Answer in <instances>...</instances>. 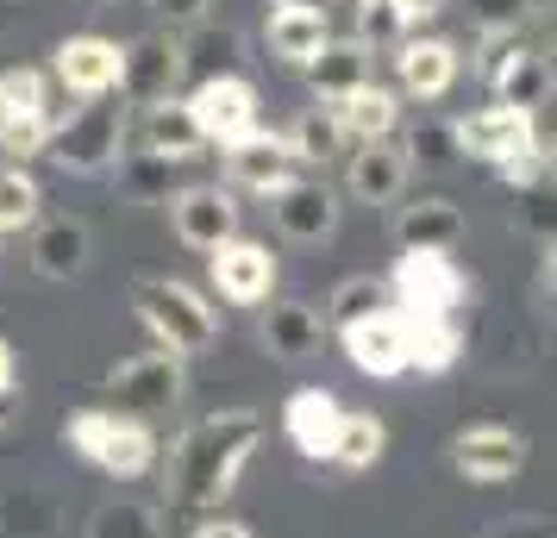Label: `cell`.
I'll return each mask as SVG.
<instances>
[{
	"label": "cell",
	"instance_id": "6da1fadb",
	"mask_svg": "<svg viewBox=\"0 0 557 538\" xmlns=\"http://www.w3.org/2000/svg\"><path fill=\"white\" fill-rule=\"evenodd\" d=\"M263 438V413L251 408H226L195 420L188 433L170 445V463H163V495H170V513L182 520H207V508H220L238 476H245V458Z\"/></svg>",
	"mask_w": 557,
	"mask_h": 538
},
{
	"label": "cell",
	"instance_id": "7a4b0ae2",
	"mask_svg": "<svg viewBox=\"0 0 557 538\" xmlns=\"http://www.w3.org/2000/svg\"><path fill=\"white\" fill-rule=\"evenodd\" d=\"M132 145V107L120 95H101V101L82 107H57V132H51V163L63 176H107L120 170V157Z\"/></svg>",
	"mask_w": 557,
	"mask_h": 538
},
{
	"label": "cell",
	"instance_id": "3957f363",
	"mask_svg": "<svg viewBox=\"0 0 557 538\" xmlns=\"http://www.w3.org/2000/svg\"><path fill=\"white\" fill-rule=\"evenodd\" d=\"M63 445L76 451L82 463H95L101 476L113 483H138V476H151L157 470V433L145 420H126V413L113 408H82L63 420Z\"/></svg>",
	"mask_w": 557,
	"mask_h": 538
},
{
	"label": "cell",
	"instance_id": "277c9868",
	"mask_svg": "<svg viewBox=\"0 0 557 538\" xmlns=\"http://www.w3.org/2000/svg\"><path fill=\"white\" fill-rule=\"evenodd\" d=\"M457 132V157H476L488 163L507 188H520L545 170V151H539V132H532V113L527 107H482L470 120H451Z\"/></svg>",
	"mask_w": 557,
	"mask_h": 538
},
{
	"label": "cell",
	"instance_id": "5b68a950",
	"mask_svg": "<svg viewBox=\"0 0 557 538\" xmlns=\"http://www.w3.org/2000/svg\"><path fill=\"white\" fill-rule=\"evenodd\" d=\"M132 308L157 333V345L176 351V358H201L207 345L220 338V313L207 308L188 283H176V276H138L132 283Z\"/></svg>",
	"mask_w": 557,
	"mask_h": 538
},
{
	"label": "cell",
	"instance_id": "8992f818",
	"mask_svg": "<svg viewBox=\"0 0 557 538\" xmlns=\"http://www.w3.org/2000/svg\"><path fill=\"white\" fill-rule=\"evenodd\" d=\"M182 388H188L182 383V358L163 351V345H151V351H138V358L107 370V401H113V413L145 420V426L182 408Z\"/></svg>",
	"mask_w": 557,
	"mask_h": 538
},
{
	"label": "cell",
	"instance_id": "52a82bcc",
	"mask_svg": "<svg viewBox=\"0 0 557 538\" xmlns=\"http://www.w3.org/2000/svg\"><path fill=\"white\" fill-rule=\"evenodd\" d=\"M388 295H395L401 313H445V320H457V301L470 295V283L451 263V251H401L395 276H388Z\"/></svg>",
	"mask_w": 557,
	"mask_h": 538
},
{
	"label": "cell",
	"instance_id": "ba28073f",
	"mask_svg": "<svg viewBox=\"0 0 557 538\" xmlns=\"http://www.w3.org/2000/svg\"><path fill=\"white\" fill-rule=\"evenodd\" d=\"M176 82H182V38L176 32H145V38L120 45V101L126 107L176 101Z\"/></svg>",
	"mask_w": 557,
	"mask_h": 538
},
{
	"label": "cell",
	"instance_id": "9c48e42d",
	"mask_svg": "<svg viewBox=\"0 0 557 538\" xmlns=\"http://www.w3.org/2000/svg\"><path fill=\"white\" fill-rule=\"evenodd\" d=\"M170 226L188 251H220L226 238H238V201H232V188L220 182H188L176 188V201H170Z\"/></svg>",
	"mask_w": 557,
	"mask_h": 538
},
{
	"label": "cell",
	"instance_id": "30bf717a",
	"mask_svg": "<svg viewBox=\"0 0 557 538\" xmlns=\"http://www.w3.org/2000/svg\"><path fill=\"white\" fill-rule=\"evenodd\" d=\"M188 113H195V126H201L207 145H238V138H251L257 132V88L245 76H213V82H195V95H188Z\"/></svg>",
	"mask_w": 557,
	"mask_h": 538
},
{
	"label": "cell",
	"instance_id": "8fae6325",
	"mask_svg": "<svg viewBox=\"0 0 557 538\" xmlns=\"http://www.w3.org/2000/svg\"><path fill=\"white\" fill-rule=\"evenodd\" d=\"M270 220L288 245H326L338 232V195L320 176H295L270 195Z\"/></svg>",
	"mask_w": 557,
	"mask_h": 538
},
{
	"label": "cell",
	"instance_id": "7c38bea8",
	"mask_svg": "<svg viewBox=\"0 0 557 538\" xmlns=\"http://www.w3.org/2000/svg\"><path fill=\"white\" fill-rule=\"evenodd\" d=\"M51 76L63 82V95H76V101L120 95V45H113V38H95V32L63 38L51 51Z\"/></svg>",
	"mask_w": 557,
	"mask_h": 538
},
{
	"label": "cell",
	"instance_id": "4fadbf2b",
	"mask_svg": "<svg viewBox=\"0 0 557 538\" xmlns=\"http://www.w3.org/2000/svg\"><path fill=\"white\" fill-rule=\"evenodd\" d=\"M207 276L220 288V301L257 308V301H270V288H276V257H270V245H257V238H226L220 251L207 257Z\"/></svg>",
	"mask_w": 557,
	"mask_h": 538
},
{
	"label": "cell",
	"instance_id": "5bb4252c",
	"mask_svg": "<svg viewBox=\"0 0 557 538\" xmlns=\"http://www.w3.org/2000/svg\"><path fill=\"white\" fill-rule=\"evenodd\" d=\"M451 463L457 476H470V483H513L520 470H527V438L513 433V426H470V433L451 438Z\"/></svg>",
	"mask_w": 557,
	"mask_h": 538
},
{
	"label": "cell",
	"instance_id": "9a60e30c",
	"mask_svg": "<svg viewBox=\"0 0 557 538\" xmlns=\"http://www.w3.org/2000/svg\"><path fill=\"white\" fill-rule=\"evenodd\" d=\"M338 345L351 358L357 376H376V383H395L407 376V333H401V313H370L357 326H338Z\"/></svg>",
	"mask_w": 557,
	"mask_h": 538
},
{
	"label": "cell",
	"instance_id": "2e32d148",
	"mask_svg": "<svg viewBox=\"0 0 557 538\" xmlns=\"http://www.w3.org/2000/svg\"><path fill=\"white\" fill-rule=\"evenodd\" d=\"M226 176L232 188H251V195H276L282 182H295V157H288V138L282 132H263L257 126L251 138H238V145H226Z\"/></svg>",
	"mask_w": 557,
	"mask_h": 538
},
{
	"label": "cell",
	"instance_id": "e0dca14e",
	"mask_svg": "<svg viewBox=\"0 0 557 538\" xmlns=\"http://www.w3.org/2000/svg\"><path fill=\"white\" fill-rule=\"evenodd\" d=\"M407 151L395 145V138H376V145H357L351 157H345V188H351V201L363 207H388V201H401V188H407Z\"/></svg>",
	"mask_w": 557,
	"mask_h": 538
},
{
	"label": "cell",
	"instance_id": "ac0fdd59",
	"mask_svg": "<svg viewBox=\"0 0 557 538\" xmlns=\"http://www.w3.org/2000/svg\"><path fill=\"white\" fill-rule=\"evenodd\" d=\"M345 426V408H338V395L332 388H295L288 395V408H282V433L288 445L301 451V458H332V438Z\"/></svg>",
	"mask_w": 557,
	"mask_h": 538
},
{
	"label": "cell",
	"instance_id": "d6986e66",
	"mask_svg": "<svg viewBox=\"0 0 557 538\" xmlns=\"http://www.w3.org/2000/svg\"><path fill=\"white\" fill-rule=\"evenodd\" d=\"M32 270H38L45 283H76L82 270H88V226L70 220V213L38 220V226H32Z\"/></svg>",
	"mask_w": 557,
	"mask_h": 538
},
{
	"label": "cell",
	"instance_id": "ffe728a7",
	"mask_svg": "<svg viewBox=\"0 0 557 538\" xmlns=\"http://www.w3.org/2000/svg\"><path fill=\"white\" fill-rule=\"evenodd\" d=\"M138 151H151V157H170V163H201L207 151V138L201 126H195V113H188V101H157L145 107V120H138Z\"/></svg>",
	"mask_w": 557,
	"mask_h": 538
},
{
	"label": "cell",
	"instance_id": "44dd1931",
	"mask_svg": "<svg viewBox=\"0 0 557 538\" xmlns=\"http://www.w3.org/2000/svg\"><path fill=\"white\" fill-rule=\"evenodd\" d=\"M401 333H407V370H420V376H445L463 358V326L445 320V313H401Z\"/></svg>",
	"mask_w": 557,
	"mask_h": 538
},
{
	"label": "cell",
	"instance_id": "7402d4cb",
	"mask_svg": "<svg viewBox=\"0 0 557 538\" xmlns=\"http://www.w3.org/2000/svg\"><path fill=\"white\" fill-rule=\"evenodd\" d=\"M463 238V207L445 201V195H426L395 213V245L401 251H457Z\"/></svg>",
	"mask_w": 557,
	"mask_h": 538
},
{
	"label": "cell",
	"instance_id": "603a6c76",
	"mask_svg": "<svg viewBox=\"0 0 557 538\" xmlns=\"http://www.w3.org/2000/svg\"><path fill=\"white\" fill-rule=\"evenodd\" d=\"M326 45H332V32H326V13H320V7H301V0H276V7H270V51H276L282 63L307 70Z\"/></svg>",
	"mask_w": 557,
	"mask_h": 538
},
{
	"label": "cell",
	"instance_id": "cb8c5ba5",
	"mask_svg": "<svg viewBox=\"0 0 557 538\" xmlns=\"http://www.w3.org/2000/svg\"><path fill=\"white\" fill-rule=\"evenodd\" d=\"M307 82H313V101H345V95L376 82V57H370V45H357V38H338V45H326V51L307 63Z\"/></svg>",
	"mask_w": 557,
	"mask_h": 538
},
{
	"label": "cell",
	"instance_id": "d4e9b609",
	"mask_svg": "<svg viewBox=\"0 0 557 538\" xmlns=\"http://www.w3.org/2000/svg\"><path fill=\"white\" fill-rule=\"evenodd\" d=\"M395 76H401V88H407V95H420V101L451 95L457 45H445V38H407L401 51H395Z\"/></svg>",
	"mask_w": 557,
	"mask_h": 538
},
{
	"label": "cell",
	"instance_id": "484cf974",
	"mask_svg": "<svg viewBox=\"0 0 557 538\" xmlns=\"http://www.w3.org/2000/svg\"><path fill=\"white\" fill-rule=\"evenodd\" d=\"M326 338V313H313L307 301H276L263 313V351L276 363H307Z\"/></svg>",
	"mask_w": 557,
	"mask_h": 538
},
{
	"label": "cell",
	"instance_id": "4316f807",
	"mask_svg": "<svg viewBox=\"0 0 557 538\" xmlns=\"http://www.w3.org/2000/svg\"><path fill=\"white\" fill-rule=\"evenodd\" d=\"M326 107L338 113V126H345V138H351V145L395 138V126H401V95H395V88H382V82L357 88V95H345V101H326Z\"/></svg>",
	"mask_w": 557,
	"mask_h": 538
},
{
	"label": "cell",
	"instance_id": "83f0119b",
	"mask_svg": "<svg viewBox=\"0 0 557 538\" xmlns=\"http://www.w3.org/2000/svg\"><path fill=\"white\" fill-rule=\"evenodd\" d=\"M282 138H288L295 170H326V163H338V157H351V138H345V126H338V113H332L326 101H313Z\"/></svg>",
	"mask_w": 557,
	"mask_h": 538
},
{
	"label": "cell",
	"instance_id": "f1b7e54d",
	"mask_svg": "<svg viewBox=\"0 0 557 538\" xmlns=\"http://www.w3.org/2000/svg\"><path fill=\"white\" fill-rule=\"evenodd\" d=\"M552 88H557V76H552V57L539 51V45H527V38H520V45L507 51L502 76L488 82V95H495L502 107H527V113H532L539 101H545Z\"/></svg>",
	"mask_w": 557,
	"mask_h": 538
},
{
	"label": "cell",
	"instance_id": "f546056e",
	"mask_svg": "<svg viewBox=\"0 0 557 538\" xmlns=\"http://www.w3.org/2000/svg\"><path fill=\"white\" fill-rule=\"evenodd\" d=\"M0 538H63V513H57L51 488L38 483L0 488Z\"/></svg>",
	"mask_w": 557,
	"mask_h": 538
},
{
	"label": "cell",
	"instance_id": "4dcf8cb0",
	"mask_svg": "<svg viewBox=\"0 0 557 538\" xmlns=\"http://www.w3.org/2000/svg\"><path fill=\"white\" fill-rule=\"evenodd\" d=\"M182 38V76H195V82H213V76H238L232 63L245 57V38L232 26H188V32H176Z\"/></svg>",
	"mask_w": 557,
	"mask_h": 538
},
{
	"label": "cell",
	"instance_id": "1f68e13d",
	"mask_svg": "<svg viewBox=\"0 0 557 538\" xmlns=\"http://www.w3.org/2000/svg\"><path fill=\"white\" fill-rule=\"evenodd\" d=\"M382 451H388V426H382L376 413H345V426H338V438H332V458L338 470H351V476H363V470H376Z\"/></svg>",
	"mask_w": 557,
	"mask_h": 538
},
{
	"label": "cell",
	"instance_id": "d6a6232c",
	"mask_svg": "<svg viewBox=\"0 0 557 538\" xmlns=\"http://www.w3.org/2000/svg\"><path fill=\"white\" fill-rule=\"evenodd\" d=\"M176 170L182 163H170V157H151V151H132L120 157V188H126L138 207H170L176 201Z\"/></svg>",
	"mask_w": 557,
	"mask_h": 538
},
{
	"label": "cell",
	"instance_id": "836d02e7",
	"mask_svg": "<svg viewBox=\"0 0 557 538\" xmlns=\"http://www.w3.org/2000/svg\"><path fill=\"white\" fill-rule=\"evenodd\" d=\"M45 188L26 163H0V232H32L45 213Z\"/></svg>",
	"mask_w": 557,
	"mask_h": 538
},
{
	"label": "cell",
	"instance_id": "e575fe53",
	"mask_svg": "<svg viewBox=\"0 0 557 538\" xmlns=\"http://www.w3.org/2000/svg\"><path fill=\"white\" fill-rule=\"evenodd\" d=\"M395 308V295L382 276H345V283L326 295V320L332 326H357V320H370V313H388Z\"/></svg>",
	"mask_w": 557,
	"mask_h": 538
},
{
	"label": "cell",
	"instance_id": "d590c367",
	"mask_svg": "<svg viewBox=\"0 0 557 538\" xmlns=\"http://www.w3.org/2000/svg\"><path fill=\"white\" fill-rule=\"evenodd\" d=\"M513 226L532 232V238H545V245H557V176L552 170H539L532 182L513 188Z\"/></svg>",
	"mask_w": 557,
	"mask_h": 538
},
{
	"label": "cell",
	"instance_id": "8d00e7d4",
	"mask_svg": "<svg viewBox=\"0 0 557 538\" xmlns=\"http://www.w3.org/2000/svg\"><path fill=\"white\" fill-rule=\"evenodd\" d=\"M82 538H163V520L145 501H101L88 513V533Z\"/></svg>",
	"mask_w": 557,
	"mask_h": 538
},
{
	"label": "cell",
	"instance_id": "74e56055",
	"mask_svg": "<svg viewBox=\"0 0 557 538\" xmlns=\"http://www.w3.org/2000/svg\"><path fill=\"white\" fill-rule=\"evenodd\" d=\"M357 45H407V0H357Z\"/></svg>",
	"mask_w": 557,
	"mask_h": 538
},
{
	"label": "cell",
	"instance_id": "f35d334b",
	"mask_svg": "<svg viewBox=\"0 0 557 538\" xmlns=\"http://www.w3.org/2000/svg\"><path fill=\"white\" fill-rule=\"evenodd\" d=\"M51 132H57V107L51 113H0V151L13 163H26V157L51 151Z\"/></svg>",
	"mask_w": 557,
	"mask_h": 538
},
{
	"label": "cell",
	"instance_id": "ab89813d",
	"mask_svg": "<svg viewBox=\"0 0 557 538\" xmlns=\"http://www.w3.org/2000/svg\"><path fill=\"white\" fill-rule=\"evenodd\" d=\"M407 163H420V170H451L457 163V132L451 120H420V126L407 132Z\"/></svg>",
	"mask_w": 557,
	"mask_h": 538
},
{
	"label": "cell",
	"instance_id": "60d3db41",
	"mask_svg": "<svg viewBox=\"0 0 557 538\" xmlns=\"http://www.w3.org/2000/svg\"><path fill=\"white\" fill-rule=\"evenodd\" d=\"M0 113H51L45 70H0Z\"/></svg>",
	"mask_w": 557,
	"mask_h": 538
},
{
	"label": "cell",
	"instance_id": "b9f144b4",
	"mask_svg": "<svg viewBox=\"0 0 557 538\" xmlns=\"http://www.w3.org/2000/svg\"><path fill=\"white\" fill-rule=\"evenodd\" d=\"M532 0H463V13H470V26L476 38H502V32H520Z\"/></svg>",
	"mask_w": 557,
	"mask_h": 538
},
{
	"label": "cell",
	"instance_id": "7bdbcfd3",
	"mask_svg": "<svg viewBox=\"0 0 557 538\" xmlns=\"http://www.w3.org/2000/svg\"><path fill=\"white\" fill-rule=\"evenodd\" d=\"M482 538H557V520H539V513H520V520H502Z\"/></svg>",
	"mask_w": 557,
	"mask_h": 538
},
{
	"label": "cell",
	"instance_id": "ee69618b",
	"mask_svg": "<svg viewBox=\"0 0 557 538\" xmlns=\"http://www.w3.org/2000/svg\"><path fill=\"white\" fill-rule=\"evenodd\" d=\"M151 7H157V20H170V26L188 32V26H201V20H207V7H213V0H151Z\"/></svg>",
	"mask_w": 557,
	"mask_h": 538
},
{
	"label": "cell",
	"instance_id": "f6af8a7d",
	"mask_svg": "<svg viewBox=\"0 0 557 538\" xmlns=\"http://www.w3.org/2000/svg\"><path fill=\"white\" fill-rule=\"evenodd\" d=\"M195 538H257L245 520H226V513H207V520H195Z\"/></svg>",
	"mask_w": 557,
	"mask_h": 538
},
{
	"label": "cell",
	"instance_id": "bcb514c9",
	"mask_svg": "<svg viewBox=\"0 0 557 538\" xmlns=\"http://www.w3.org/2000/svg\"><path fill=\"white\" fill-rule=\"evenodd\" d=\"M539 51L557 57V0H545V7H539Z\"/></svg>",
	"mask_w": 557,
	"mask_h": 538
},
{
	"label": "cell",
	"instance_id": "7dc6e473",
	"mask_svg": "<svg viewBox=\"0 0 557 538\" xmlns=\"http://www.w3.org/2000/svg\"><path fill=\"white\" fill-rule=\"evenodd\" d=\"M20 388V358H13V345L0 338V395H13Z\"/></svg>",
	"mask_w": 557,
	"mask_h": 538
},
{
	"label": "cell",
	"instance_id": "c3c4849f",
	"mask_svg": "<svg viewBox=\"0 0 557 538\" xmlns=\"http://www.w3.org/2000/svg\"><path fill=\"white\" fill-rule=\"evenodd\" d=\"M438 13H445V0H407V26H426Z\"/></svg>",
	"mask_w": 557,
	"mask_h": 538
},
{
	"label": "cell",
	"instance_id": "681fc988",
	"mask_svg": "<svg viewBox=\"0 0 557 538\" xmlns=\"http://www.w3.org/2000/svg\"><path fill=\"white\" fill-rule=\"evenodd\" d=\"M545 288H552V301H557V245L545 251Z\"/></svg>",
	"mask_w": 557,
	"mask_h": 538
},
{
	"label": "cell",
	"instance_id": "f907efd6",
	"mask_svg": "<svg viewBox=\"0 0 557 538\" xmlns=\"http://www.w3.org/2000/svg\"><path fill=\"white\" fill-rule=\"evenodd\" d=\"M13 413H20V408H13V395H0V433L13 426Z\"/></svg>",
	"mask_w": 557,
	"mask_h": 538
},
{
	"label": "cell",
	"instance_id": "816d5d0a",
	"mask_svg": "<svg viewBox=\"0 0 557 538\" xmlns=\"http://www.w3.org/2000/svg\"><path fill=\"white\" fill-rule=\"evenodd\" d=\"M13 7H20V0H0V32L13 26Z\"/></svg>",
	"mask_w": 557,
	"mask_h": 538
},
{
	"label": "cell",
	"instance_id": "f5cc1de1",
	"mask_svg": "<svg viewBox=\"0 0 557 538\" xmlns=\"http://www.w3.org/2000/svg\"><path fill=\"white\" fill-rule=\"evenodd\" d=\"M76 7H88V13H107V7H113V0H76Z\"/></svg>",
	"mask_w": 557,
	"mask_h": 538
},
{
	"label": "cell",
	"instance_id": "db71d44e",
	"mask_svg": "<svg viewBox=\"0 0 557 538\" xmlns=\"http://www.w3.org/2000/svg\"><path fill=\"white\" fill-rule=\"evenodd\" d=\"M545 170H552V176H557V138H552V151H545Z\"/></svg>",
	"mask_w": 557,
	"mask_h": 538
},
{
	"label": "cell",
	"instance_id": "11a10c76",
	"mask_svg": "<svg viewBox=\"0 0 557 538\" xmlns=\"http://www.w3.org/2000/svg\"><path fill=\"white\" fill-rule=\"evenodd\" d=\"M345 7H357V0H345Z\"/></svg>",
	"mask_w": 557,
	"mask_h": 538
}]
</instances>
